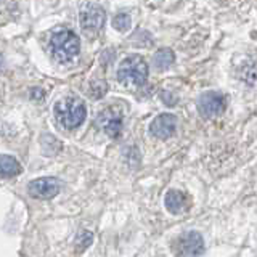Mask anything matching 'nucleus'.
Masks as SVG:
<instances>
[{"label":"nucleus","mask_w":257,"mask_h":257,"mask_svg":"<svg viewBox=\"0 0 257 257\" xmlns=\"http://www.w3.org/2000/svg\"><path fill=\"white\" fill-rule=\"evenodd\" d=\"M85 106L84 101L74 98V96H68L63 98L55 104V116L58 119V122L66 128H76L84 122L85 119Z\"/></svg>","instance_id":"1"},{"label":"nucleus","mask_w":257,"mask_h":257,"mask_svg":"<svg viewBox=\"0 0 257 257\" xmlns=\"http://www.w3.org/2000/svg\"><path fill=\"white\" fill-rule=\"evenodd\" d=\"M50 48L56 60L61 63H68L77 56L80 50V42L72 31H60L53 34L50 40Z\"/></svg>","instance_id":"2"},{"label":"nucleus","mask_w":257,"mask_h":257,"mask_svg":"<svg viewBox=\"0 0 257 257\" xmlns=\"http://www.w3.org/2000/svg\"><path fill=\"white\" fill-rule=\"evenodd\" d=\"M148 77V66L142 56H128L117 69V79L124 84L143 85Z\"/></svg>","instance_id":"3"},{"label":"nucleus","mask_w":257,"mask_h":257,"mask_svg":"<svg viewBox=\"0 0 257 257\" xmlns=\"http://www.w3.org/2000/svg\"><path fill=\"white\" fill-rule=\"evenodd\" d=\"M225 109V98L219 92H206L198 100V111L207 119L219 117Z\"/></svg>","instance_id":"4"},{"label":"nucleus","mask_w":257,"mask_h":257,"mask_svg":"<svg viewBox=\"0 0 257 257\" xmlns=\"http://www.w3.org/2000/svg\"><path fill=\"white\" fill-rule=\"evenodd\" d=\"M31 196L40 198V199H52L58 195L60 183L53 177H42V179L32 180L28 187Z\"/></svg>","instance_id":"5"},{"label":"nucleus","mask_w":257,"mask_h":257,"mask_svg":"<svg viewBox=\"0 0 257 257\" xmlns=\"http://www.w3.org/2000/svg\"><path fill=\"white\" fill-rule=\"evenodd\" d=\"M104 24V10L96 5H88L80 15V28H82L87 34H96L101 31Z\"/></svg>","instance_id":"6"},{"label":"nucleus","mask_w":257,"mask_h":257,"mask_svg":"<svg viewBox=\"0 0 257 257\" xmlns=\"http://www.w3.org/2000/svg\"><path fill=\"white\" fill-rule=\"evenodd\" d=\"M96 122H98V125L104 131V134L112 137V139L119 137L120 131H122V117H120V114L114 109L101 111L98 117H96Z\"/></svg>","instance_id":"7"},{"label":"nucleus","mask_w":257,"mask_h":257,"mask_svg":"<svg viewBox=\"0 0 257 257\" xmlns=\"http://www.w3.org/2000/svg\"><path fill=\"white\" fill-rule=\"evenodd\" d=\"M175 128H177V117L174 114H159L150 125L151 134L161 140H166L169 137H172Z\"/></svg>","instance_id":"8"},{"label":"nucleus","mask_w":257,"mask_h":257,"mask_svg":"<svg viewBox=\"0 0 257 257\" xmlns=\"http://www.w3.org/2000/svg\"><path fill=\"white\" fill-rule=\"evenodd\" d=\"M204 251V241L199 233L188 231L179 239V254L180 255H199Z\"/></svg>","instance_id":"9"},{"label":"nucleus","mask_w":257,"mask_h":257,"mask_svg":"<svg viewBox=\"0 0 257 257\" xmlns=\"http://www.w3.org/2000/svg\"><path fill=\"white\" fill-rule=\"evenodd\" d=\"M164 203L171 214H182L188 209V198L183 191L179 190H169Z\"/></svg>","instance_id":"10"},{"label":"nucleus","mask_w":257,"mask_h":257,"mask_svg":"<svg viewBox=\"0 0 257 257\" xmlns=\"http://www.w3.org/2000/svg\"><path fill=\"white\" fill-rule=\"evenodd\" d=\"M21 172V164L13 156L0 155V175L15 177Z\"/></svg>","instance_id":"11"},{"label":"nucleus","mask_w":257,"mask_h":257,"mask_svg":"<svg viewBox=\"0 0 257 257\" xmlns=\"http://www.w3.org/2000/svg\"><path fill=\"white\" fill-rule=\"evenodd\" d=\"M175 61V56H174V52L169 50V48H161V50L155 55V58H153V63H155V66L158 69H167L171 68Z\"/></svg>","instance_id":"12"},{"label":"nucleus","mask_w":257,"mask_h":257,"mask_svg":"<svg viewBox=\"0 0 257 257\" xmlns=\"http://www.w3.org/2000/svg\"><path fill=\"white\" fill-rule=\"evenodd\" d=\"M114 28L117 31H127L128 28H131V16H128L127 13H119L116 18H114Z\"/></svg>","instance_id":"13"},{"label":"nucleus","mask_w":257,"mask_h":257,"mask_svg":"<svg viewBox=\"0 0 257 257\" xmlns=\"http://www.w3.org/2000/svg\"><path fill=\"white\" fill-rule=\"evenodd\" d=\"M244 74H241V80H244L247 84H255L257 82V66H244Z\"/></svg>","instance_id":"14"},{"label":"nucleus","mask_w":257,"mask_h":257,"mask_svg":"<svg viewBox=\"0 0 257 257\" xmlns=\"http://www.w3.org/2000/svg\"><path fill=\"white\" fill-rule=\"evenodd\" d=\"M92 243V233L90 231H82L79 236V246L80 247H85Z\"/></svg>","instance_id":"15"},{"label":"nucleus","mask_w":257,"mask_h":257,"mask_svg":"<svg viewBox=\"0 0 257 257\" xmlns=\"http://www.w3.org/2000/svg\"><path fill=\"white\" fill-rule=\"evenodd\" d=\"M2 66H4V58H2V55H0V69H2Z\"/></svg>","instance_id":"16"}]
</instances>
